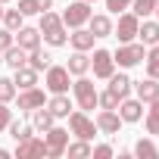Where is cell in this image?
Wrapping results in <instances>:
<instances>
[{"label": "cell", "mask_w": 159, "mask_h": 159, "mask_svg": "<svg viewBox=\"0 0 159 159\" xmlns=\"http://www.w3.org/2000/svg\"><path fill=\"white\" fill-rule=\"evenodd\" d=\"M88 3H94V0H88Z\"/></svg>", "instance_id": "obj_47"}, {"label": "cell", "mask_w": 159, "mask_h": 159, "mask_svg": "<svg viewBox=\"0 0 159 159\" xmlns=\"http://www.w3.org/2000/svg\"><path fill=\"white\" fill-rule=\"evenodd\" d=\"M50 53L47 50H41V47H34V50H28V66L34 69V72H47L50 69Z\"/></svg>", "instance_id": "obj_24"}, {"label": "cell", "mask_w": 159, "mask_h": 159, "mask_svg": "<svg viewBox=\"0 0 159 159\" xmlns=\"http://www.w3.org/2000/svg\"><path fill=\"white\" fill-rule=\"evenodd\" d=\"M0 62H3V56H0Z\"/></svg>", "instance_id": "obj_46"}, {"label": "cell", "mask_w": 159, "mask_h": 159, "mask_svg": "<svg viewBox=\"0 0 159 159\" xmlns=\"http://www.w3.org/2000/svg\"><path fill=\"white\" fill-rule=\"evenodd\" d=\"M137 25H140V19H137L134 13H122V16H119V25H112V34H116L122 44H128V41L137 38Z\"/></svg>", "instance_id": "obj_8"}, {"label": "cell", "mask_w": 159, "mask_h": 159, "mask_svg": "<svg viewBox=\"0 0 159 159\" xmlns=\"http://www.w3.org/2000/svg\"><path fill=\"white\" fill-rule=\"evenodd\" d=\"M94 41H97V38L91 34V28H75V31L69 34V44H72V50H84V53H88V50L94 47Z\"/></svg>", "instance_id": "obj_17"}, {"label": "cell", "mask_w": 159, "mask_h": 159, "mask_svg": "<svg viewBox=\"0 0 159 159\" xmlns=\"http://www.w3.org/2000/svg\"><path fill=\"white\" fill-rule=\"evenodd\" d=\"M13 72H16V78H13V81H16V84H19L22 91H25V88H34V84H38V72H34V69H31L28 62H25V66H19V69H13Z\"/></svg>", "instance_id": "obj_22"}, {"label": "cell", "mask_w": 159, "mask_h": 159, "mask_svg": "<svg viewBox=\"0 0 159 159\" xmlns=\"http://www.w3.org/2000/svg\"><path fill=\"white\" fill-rule=\"evenodd\" d=\"M134 91H137V100H140V103H153V100L159 97V81L147 75V81H137Z\"/></svg>", "instance_id": "obj_14"}, {"label": "cell", "mask_w": 159, "mask_h": 159, "mask_svg": "<svg viewBox=\"0 0 159 159\" xmlns=\"http://www.w3.org/2000/svg\"><path fill=\"white\" fill-rule=\"evenodd\" d=\"M38 106H44V91H38V88H25V91L19 94V109L31 112V109H38Z\"/></svg>", "instance_id": "obj_15"}, {"label": "cell", "mask_w": 159, "mask_h": 159, "mask_svg": "<svg viewBox=\"0 0 159 159\" xmlns=\"http://www.w3.org/2000/svg\"><path fill=\"white\" fill-rule=\"evenodd\" d=\"M66 69H69V75H88V69H91V56H88L84 50H75V53L69 56Z\"/></svg>", "instance_id": "obj_16"}, {"label": "cell", "mask_w": 159, "mask_h": 159, "mask_svg": "<svg viewBox=\"0 0 159 159\" xmlns=\"http://www.w3.org/2000/svg\"><path fill=\"white\" fill-rule=\"evenodd\" d=\"M150 106H153V109H156V112H159V97H156V100H153V103H150Z\"/></svg>", "instance_id": "obj_41"}, {"label": "cell", "mask_w": 159, "mask_h": 159, "mask_svg": "<svg viewBox=\"0 0 159 159\" xmlns=\"http://www.w3.org/2000/svg\"><path fill=\"white\" fill-rule=\"evenodd\" d=\"M91 156H97V159H109V156H112V147H109V143H100V147L91 150Z\"/></svg>", "instance_id": "obj_39"}, {"label": "cell", "mask_w": 159, "mask_h": 159, "mask_svg": "<svg viewBox=\"0 0 159 159\" xmlns=\"http://www.w3.org/2000/svg\"><path fill=\"white\" fill-rule=\"evenodd\" d=\"M153 13H156V16H159V0H156V10H153Z\"/></svg>", "instance_id": "obj_43"}, {"label": "cell", "mask_w": 159, "mask_h": 159, "mask_svg": "<svg viewBox=\"0 0 159 159\" xmlns=\"http://www.w3.org/2000/svg\"><path fill=\"white\" fill-rule=\"evenodd\" d=\"M16 97V81L13 78H0V103H10Z\"/></svg>", "instance_id": "obj_32"}, {"label": "cell", "mask_w": 159, "mask_h": 159, "mask_svg": "<svg viewBox=\"0 0 159 159\" xmlns=\"http://www.w3.org/2000/svg\"><path fill=\"white\" fill-rule=\"evenodd\" d=\"M16 156L19 159H38V156H47V143L41 137H28V140H19L16 143Z\"/></svg>", "instance_id": "obj_10"}, {"label": "cell", "mask_w": 159, "mask_h": 159, "mask_svg": "<svg viewBox=\"0 0 159 159\" xmlns=\"http://www.w3.org/2000/svg\"><path fill=\"white\" fill-rule=\"evenodd\" d=\"M47 109L53 112V119H66V116L72 112V100H69L66 94H53V100L47 103Z\"/></svg>", "instance_id": "obj_21"}, {"label": "cell", "mask_w": 159, "mask_h": 159, "mask_svg": "<svg viewBox=\"0 0 159 159\" xmlns=\"http://www.w3.org/2000/svg\"><path fill=\"white\" fill-rule=\"evenodd\" d=\"M10 44H16V38H13V31L10 28H0V53H3Z\"/></svg>", "instance_id": "obj_38"}, {"label": "cell", "mask_w": 159, "mask_h": 159, "mask_svg": "<svg viewBox=\"0 0 159 159\" xmlns=\"http://www.w3.org/2000/svg\"><path fill=\"white\" fill-rule=\"evenodd\" d=\"M66 119H69V128H72V134L78 140H94V134H97V122L94 119H88L84 112H69Z\"/></svg>", "instance_id": "obj_5"}, {"label": "cell", "mask_w": 159, "mask_h": 159, "mask_svg": "<svg viewBox=\"0 0 159 159\" xmlns=\"http://www.w3.org/2000/svg\"><path fill=\"white\" fill-rule=\"evenodd\" d=\"M72 91H75V100H78V109L81 112L97 109V88H94V81L88 75H78V81L72 84Z\"/></svg>", "instance_id": "obj_2"}, {"label": "cell", "mask_w": 159, "mask_h": 159, "mask_svg": "<svg viewBox=\"0 0 159 159\" xmlns=\"http://www.w3.org/2000/svg\"><path fill=\"white\" fill-rule=\"evenodd\" d=\"M143 44H134V41H128V44H122L116 53H112V59H116V66H122V69H131V66H140L143 62Z\"/></svg>", "instance_id": "obj_4"}, {"label": "cell", "mask_w": 159, "mask_h": 159, "mask_svg": "<svg viewBox=\"0 0 159 159\" xmlns=\"http://www.w3.org/2000/svg\"><path fill=\"white\" fill-rule=\"evenodd\" d=\"M22 19H25V16H22L19 10H3V19H0V22H3V28H10V31L16 34V31L22 28Z\"/></svg>", "instance_id": "obj_29"}, {"label": "cell", "mask_w": 159, "mask_h": 159, "mask_svg": "<svg viewBox=\"0 0 159 159\" xmlns=\"http://www.w3.org/2000/svg\"><path fill=\"white\" fill-rule=\"evenodd\" d=\"M147 131H150V134H159V112H156V109L147 112Z\"/></svg>", "instance_id": "obj_37"}, {"label": "cell", "mask_w": 159, "mask_h": 159, "mask_svg": "<svg viewBox=\"0 0 159 159\" xmlns=\"http://www.w3.org/2000/svg\"><path fill=\"white\" fill-rule=\"evenodd\" d=\"M134 156H140V159H156V156H159V147H156L153 140L140 137V140L134 143Z\"/></svg>", "instance_id": "obj_27"}, {"label": "cell", "mask_w": 159, "mask_h": 159, "mask_svg": "<svg viewBox=\"0 0 159 159\" xmlns=\"http://www.w3.org/2000/svg\"><path fill=\"white\" fill-rule=\"evenodd\" d=\"M106 81H109V91H112V94H116L119 100H125V97L131 94V84H134V81H131V78H128L125 72H119V75L112 72V75L106 78Z\"/></svg>", "instance_id": "obj_13"}, {"label": "cell", "mask_w": 159, "mask_h": 159, "mask_svg": "<svg viewBox=\"0 0 159 159\" xmlns=\"http://www.w3.org/2000/svg\"><path fill=\"white\" fill-rule=\"evenodd\" d=\"M106 10L109 13H125V10H131V0H106Z\"/></svg>", "instance_id": "obj_34"}, {"label": "cell", "mask_w": 159, "mask_h": 159, "mask_svg": "<svg viewBox=\"0 0 159 159\" xmlns=\"http://www.w3.org/2000/svg\"><path fill=\"white\" fill-rule=\"evenodd\" d=\"M94 122H97V131H103V134H119V128H122V116L116 109H100Z\"/></svg>", "instance_id": "obj_11"}, {"label": "cell", "mask_w": 159, "mask_h": 159, "mask_svg": "<svg viewBox=\"0 0 159 159\" xmlns=\"http://www.w3.org/2000/svg\"><path fill=\"white\" fill-rule=\"evenodd\" d=\"M97 106H100V109H119V97H116L109 88H106L103 94L97 91Z\"/></svg>", "instance_id": "obj_31"}, {"label": "cell", "mask_w": 159, "mask_h": 159, "mask_svg": "<svg viewBox=\"0 0 159 159\" xmlns=\"http://www.w3.org/2000/svg\"><path fill=\"white\" fill-rule=\"evenodd\" d=\"M38 31L44 34V41H47L50 47H62V44L69 41L66 25H62V16H56V13H50V10L41 13V28H38Z\"/></svg>", "instance_id": "obj_1"}, {"label": "cell", "mask_w": 159, "mask_h": 159, "mask_svg": "<svg viewBox=\"0 0 159 159\" xmlns=\"http://www.w3.org/2000/svg\"><path fill=\"white\" fill-rule=\"evenodd\" d=\"M0 19H3V3H0Z\"/></svg>", "instance_id": "obj_44"}, {"label": "cell", "mask_w": 159, "mask_h": 159, "mask_svg": "<svg viewBox=\"0 0 159 159\" xmlns=\"http://www.w3.org/2000/svg\"><path fill=\"white\" fill-rule=\"evenodd\" d=\"M143 62H147V75L159 81V44H153V47H150V53L143 56Z\"/></svg>", "instance_id": "obj_28"}, {"label": "cell", "mask_w": 159, "mask_h": 159, "mask_svg": "<svg viewBox=\"0 0 159 159\" xmlns=\"http://www.w3.org/2000/svg\"><path fill=\"white\" fill-rule=\"evenodd\" d=\"M156 10V0H131V13L137 16V19H143V16H150Z\"/></svg>", "instance_id": "obj_30"}, {"label": "cell", "mask_w": 159, "mask_h": 159, "mask_svg": "<svg viewBox=\"0 0 159 159\" xmlns=\"http://www.w3.org/2000/svg\"><path fill=\"white\" fill-rule=\"evenodd\" d=\"M66 150H69V156H91L94 147H91V140H78V143H69Z\"/></svg>", "instance_id": "obj_33"}, {"label": "cell", "mask_w": 159, "mask_h": 159, "mask_svg": "<svg viewBox=\"0 0 159 159\" xmlns=\"http://www.w3.org/2000/svg\"><path fill=\"white\" fill-rule=\"evenodd\" d=\"M10 122H13V109H10L7 103H0V131H7Z\"/></svg>", "instance_id": "obj_36"}, {"label": "cell", "mask_w": 159, "mask_h": 159, "mask_svg": "<svg viewBox=\"0 0 159 159\" xmlns=\"http://www.w3.org/2000/svg\"><path fill=\"white\" fill-rule=\"evenodd\" d=\"M137 38H140V44H147V47L159 44V22H143V25H137Z\"/></svg>", "instance_id": "obj_25"}, {"label": "cell", "mask_w": 159, "mask_h": 159, "mask_svg": "<svg viewBox=\"0 0 159 159\" xmlns=\"http://www.w3.org/2000/svg\"><path fill=\"white\" fill-rule=\"evenodd\" d=\"M34 3H38V10L44 13V10H50V7H53V0H34Z\"/></svg>", "instance_id": "obj_40"}, {"label": "cell", "mask_w": 159, "mask_h": 159, "mask_svg": "<svg viewBox=\"0 0 159 159\" xmlns=\"http://www.w3.org/2000/svg\"><path fill=\"white\" fill-rule=\"evenodd\" d=\"M16 34H19V47H22V50H34V47H41V31H38V28H25V25H22Z\"/></svg>", "instance_id": "obj_23"}, {"label": "cell", "mask_w": 159, "mask_h": 159, "mask_svg": "<svg viewBox=\"0 0 159 159\" xmlns=\"http://www.w3.org/2000/svg\"><path fill=\"white\" fill-rule=\"evenodd\" d=\"M91 69H94L97 78H109V75L116 72V59H112V53H109V50H94V56H91Z\"/></svg>", "instance_id": "obj_9"}, {"label": "cell", "mask_w": 159, "mask_h": 159, "mask_svg": "<svg viewBox=\"0 0 159 159\" xmlns=\"http://www.w3.org/2000/svg\"><path fill=\"white\" fill-rule=\"evenodd\" d=\"M22 16H38L41 10H38V3H34V0H19V7H16Z\"/></svg>", "instance_id": "obj_35"}, {"label": "cell", "mask_w": 159, "mask_h": 159, "mask_svg": "<svg viewBox=\"0 0 159 159\" xmlns=\"http://www.w3.org/2000/svg\"><path fill=\"white\" fill-rule=\"evenodd\" d=\"M119 116H122V122H140L143 119V103L140 100H119Z\"/></svg>", "instance_id": "obj_12"}, {"label": "cell", "mask_w": 159, "mask_h": 159, "mask_svg": "<svg viewBox=\"0 0 159 159\" xmlns=\"http://www.w3.org/2000/svg\"><path fill=\"white\" fill-rule=\"evenodd\" d=\"M0 3H10V0H0Z\"/></svg>", "instance_id": "obj_45"}, {"label": "cell", "mask_w": 159, "mask_h": 159, "mask_svg": "<svg viewBox=\"0 0 159 159\" xmlns=\"http://www.w3.org/2000/svg\"><path fill=\"white\" fill-rule=\"evenodd\" d=\"M91 13H94V10H91L88 0H75V3H69L66 13H62V25H69V28H81V25H88Z\"/></svg>", "instance_id": "obj_3"}, {"label": "cell", "mask_w": 159, "mask_h": 159, "mask_svg": "<svg viewBox=\"0 0 159 159\" xmlns=\"http://www.w3.org/2000/svg\"><path fill=\"white\" fill-rule=\"evenodd\" d=\"M0 56H3V62H7L10 69H19V66H25V62H28V50H22L19 44H10Z\"/></svg>", "instance_id": "obj_18"}, {"label": "cell", "mask_w": 159, "mask_h": 159, "mask_svg": "<svg viewBox=\"0 0 159 159\" xmlns=\"http://www.w3.org/2000/svg\"><path fill=\"white\" fill-rule=\"evenodd\" d=\"M7 131H10V137H13L16 143H19V140H28V137L34 134V128H31L28 122H10V128H7Z\"/></svg>", "instance_id": "obj_26"}, {"label": "cell", "mask_w": 159, "mask_h": 159, "mask_svg": "<svg viewBox=\"0 0 159 159\" xmlns=\"http://www.w3.org/2000/svg\"><path fill=\"white\" fill-rule=\"evenodd\" d=\"M88 28H91L94 38H109V34H112V19H109V16H94V13H91Z\"/></svg>", "instance_id": "obj_19"}, {"label": "cell", "mask_w": 159, "mask_h": 159, "mask_svg": "<svg viewBox=\"0 0 159 159\" xmlns=\"http://www.w3.org/2000/svg\"><path fill=\"white\" fill-rule=\"evenodd\" d=\"M53 122H56V119H53V112H50V109H44V106L31 109V128H34V131H41V134H44L47 128H53Z\"/></svg>", "instance_id": "obj_20"}, {"label": "cell", "mask_w": 159, "mask_h": 159, "mask_svg": "<svg viewBox=\"0 0 159 159\" xmlns=\"http://www.w3.org/2000/svg\"><path fill=\"white\" fill-rule=\"evenodd\" d=\"M44 84H47V91H50V94H66V91H69V69H66V66H53V62H50Z\"/></svg>", "instance_id": "obj_7"}, {"label": "cell", "mask_w": 159, "mask_h": 159, "mask_svg": "<svg viewBox=\"0 0 159 159\" xmlns=\"http://www.w3.org/2000/svg\"><path fill=\"white\" fill-rule=\"evenodd\" d=\"M44 143H47V156H53V159H56V156H62V153H66V147H69V131L53 125V128H47V131H44Z\"/></svg>", "instance_id": "obj_6"}, {"label": "cell", "mask_w": 159, "mask_h": 159, "mask_svg": "<svg viewBox=\"0 0 159 159\" xmlns=\"http://www.w3.org/2000/svg\"><path fill=\"white\" fill-rule=\"evenodd\" d=\"M7 156H10V153H7V150H0V159H7Z\"/></svg>", "instance_id": "obj_42"}]
</instances>
